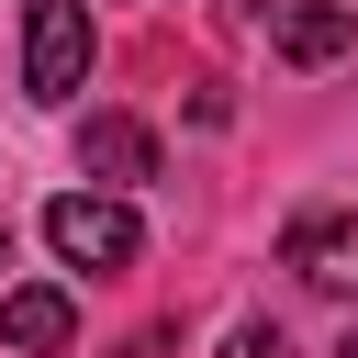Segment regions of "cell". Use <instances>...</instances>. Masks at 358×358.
Returning a JSON list of instances; mask_svg holds the SVG:
<instances>
[{
  "label": "cell",
  "instance_id": "cell-1",
  "mask_svg": "<svg viewBox=\"0 0 358 358\" xmlns=\"http://www.w3.org/2000/svg\"><path fill=\"white\" fill-rule=\"evenodd\" d=\"M45 246H56L67 268H134L145 224H134V201H112V190H56V201H45Z\"/></svg>",
  "mask_w": 358,
  "mask_h": 358
},
{
  "label": "cell",
  "instance_id": "cell-2",
  "mask_svg": "<svg viewBox=\"0 0 358 358\" xmlns=\"http://www.w3.org/2000/svg\"><path fill=\"white\" fill-rule=\"evenodd\" d=\"M22 90L34 101H78L90 90V0H34L22 11Z\"/></svg>",
  "mask_w": 358,
  "mask_h": 358
},
{
  "label": "cell",
  "instance_id": "cell-3",
  "mask_svg": "<svg viewBox=\"0 0 358 358\" xmlns=\"http://www.w3.org/2000/svg\"><path fill=\"white\" fill-rule=\"evenodd\" d=\"M280 268H302L324 302H358V213H302L280 235Z\"/></svg>",
  "mask_w": 358,
  "mask_h": 358
},
{
  "label": "cell",
  "instance_id": "cell-4",
  "mask_svg": "<svg viewBox=\"0 0 358 358\" xmlns=\"http://www.w3.org/2000/svg\"><path fill=\"white\" fill-rule=\"evenodd\" d=\"M78 168L112 179V190H134V179H157V134H145L134 112H90V123H78Z\"/></svg>",
  "mask_w": 358,
  "mask_h": 358
},
{
  "label": "cell",
  "instance_id": "cell-5",
  "mask_svg": "<svg viewBox=\"0 0 358 358\" xmlns=\"http://www.w3.org/2000/svg\"><path fill=\"white\" fill-rule=\"evenodd\" d=\"M78 336V302L56 291V280H22V291H0V347H22V358H56Z\"/></svg>",
  "mask_w": 358,
  "mask_h": 358
},
{
  "label": "cell",
  "instance_id": "cell-6",
  "mask_svg": "<svg viewBox=\"0 0 358 358\" xmlns=\"http://www.w3.org/2000/svg\"><path fill=\"white\" fill-rule=\"evenodd\" d=\"M358 45V11L347 0H280V56L291 67H324V56H347Z\"/></svg>",
  "mask_w": 358,
  "mask_h": 358
},
{
  "label": "cell",
  "instance_id": "cell-7",
  "mask_svg": "<svg viewBox=\"0 0 358 358\" xmlns=\"http://www.w3.org/2000/svg\"><path fill=\"white\" fill-rule=\"evenodd\" d=\"M224 358H291V347H280V324H235V336H224Z\"/></svg>",
  "mask_w": 358,
  "mask_h": 358
},
{
  "label": "cell",
  "instance_id": "cell-8",
  "mask_svg": "<svg viewBox=\"0 0 358 358\" xmlns=\"http://www.w3.org/2000/svg\"><path fill=\"white\" fill-rule=\"evenodd\" d=\"M0 257H11V224H0Z\"/></svg>",
  "mask_w": 358,
  "mask_h": 358
},
{
  "label": "cell",
  "instance_id": "cell-9",
  "mask_svg": "<svg viewBox=\"0 0 358 358\" xmlns=\"http://www.w3.org/2000/svg\"><path fill=\"white\" fill-rule=\"evenodd\" d=\"M336 358H358V336H347V347H336Z\"/></svg>",
  "mask_w": 358,
  "mask_h": 358
}]
</instances>
